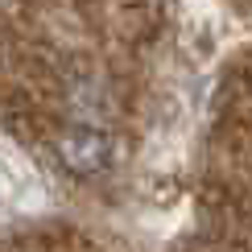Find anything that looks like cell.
<instances>
[{"label":"cell","instance_id":"1","mask_svg":"<svg viewBox=\"0 0 252 252\" xmlns=\"http://www.w3.org/2000/svg\"><path fill=\"white\" fill-rule=\"evenodd\" d=\"M54 153L62 161V170H70L75 178H91L108 165L112 157V141L108 132L95 128V124H70L66 132L54 141Z\"/></svg>","mask_w":252,"mask_h":252}]
</instances>
